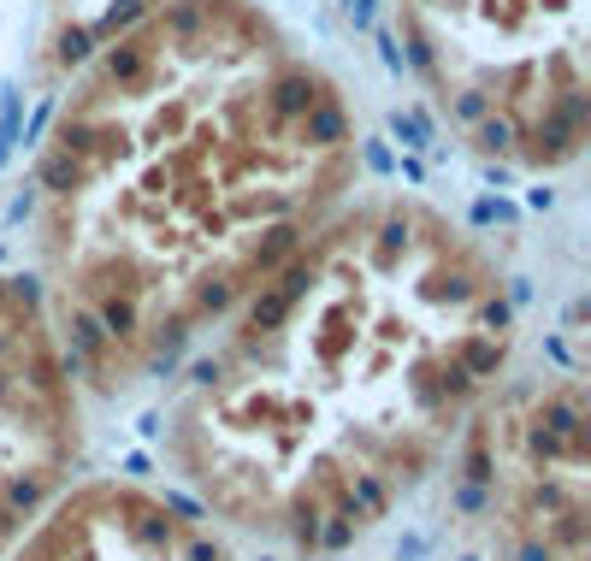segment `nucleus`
I'll return each mask as SVG.
<instances>
[{
  "instance_id": "f257e3e1",
  "label": "nucleus",
  "mask_w": 591,
  "mask_h": 561,
  "mask_svg": "<svg viewBox=\"0 0 591 561\" xmlns=\"http://www.w3.org/2000/svg\"><path fill=\"white\" fill-rule=\"evenodd\" d=\"M355 178L343 89L255 0H154L77 71L36 160L42 313L95 390L160 373Z\"/></svg>"
},
{
  "instance_id": "f03ea898",
  "label": "nucleus",
  "mask_w": 591,
  "mask_h": 561,
  "mask_svg": "<svg viewBox=\"0 0 591 561\" xmlns=\"http://www.w3.org/2000/svg\"><path fill=\"white\" fill-rule=\"evenodd\" d=\"M509 343V284L450 213L337 207L231 308L172 408V461L231 526L326 556L438 467Z\"/></svg>"
},
{
  "instance_id": "7ed1b4c3",
  "label": "nucleus",
  "mask_w": 591,
  "mask_h": 561,
  "mask_svg": "<svg viewBox=\"0 0 591 561\" xmlns=\"http://www.w3.org/2000/svg\"><path fill=\"white\" fill-rule=\"evenodd\" d=\"M402 48L467 154L562 172L591 130L586 0H396Z\"/></svg>"
},
{
  "instance_id": "20e7f679",
  "label": "nucleus",
  "mask_w": 591,
  "mask_h": 561,
  "mask_svg": "<svg viewBox=\"0 0 591 561\" xmlns=\"http://www.w3.org/2000/svg\"><path fill=\"white\" fill-rule=\"evenodd\" d=\"M461 508L485 561H586V390L550 378L473 414Z\"/></svg>"
},
{
  "instance_id": "39448f33",
  "label": "nucleus",
  "mask_w": 591,
  "mask_h": 561,
  "mask_svg": "<svg viewBox=\"0 0 591 561\" xmlns=\"http://www.w3.org/2000/svg\"><path fill=\"white\" fill-rule=\"evenodd\" d=\"M77 461V390L42 296L0 278V556L66 491Z\"/></svg>"
},
{
  "instance_id": "423d86ee",
  "label": "nucleus",
  "mask_w": 591,
  "mask_h": 561,
  "mask_svg": "<svg viewBox=\"0 0 591 561\" xmlns=\"http://www.w3.org/2000/svg\"><path fill=\"white\" fill-rule=\"evenodd\" d=\"M6 561H231V550L184 502L101 479L71 497L60 491Z\"/></svg>"
}]
</instances>
